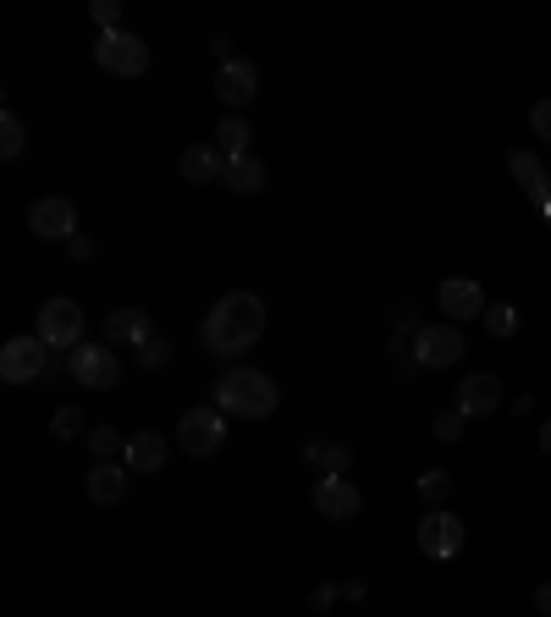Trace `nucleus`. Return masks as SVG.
Here are the masks:
<instances>
[{
  "label": "nucleus",
  "instance_id": "nucleus-1",
  "mask_svg": "<svg viewBox=\"0 0 551 617\" xmlns=\"http://www.w3.org/2000/svg\"><path fill=\"white\" fill-rule=\"evenodd\" d=\"M260 331H265V304L254 293H227L205 320V348L232 359V353H249L260 342Z\"/></svg>",
  "mask_w": 551,
  "mask_h": 617
},
{
  "label": "nucleus",
  "instance_id": "nucleus-2",
  "mask_svg": "<svg viewBox=\"0 0 551 617\" xmlns=\"http://www.w3.org/2000/svg\"><path fill=\"white\" fill-rule=\"evenodd\" d=\"M276 403H282V392H276V381H271V375H260V370L232 364V370L216 381V408H221V414L265 419V414H276Z\"/></svg>",
  "mask_w": 551,
  "mask_h": 617
},
{
  "label": "nucleus",
  "instance_id": "nucleus-3",
  "mask_svg": "<svg viewBox=\"0 0 551 617\" xmlns=\"http://www.w3.org/2000/svg\"><path fill=\"white\" fill-rule=\"evenodd\" d=\"M95 62H100L106 73H117V78H144V73H150V45H144L139 34L117 29V34H100V40H95Z\"/></svg>",
  "mask_w": 551,
  "mask_h": 617
},
{
  "label": "nucleus",
  "instance_id": "nucleus-4",
  "mask_svg": "<svg viewBox=\"0 0 551 617\" xmlns=\"http://www.w3.org/2000/svg\"><path fill=\"white\" fill-rule=\"evenodd\" d=\"M221 441H227V414H221L216 403H205V408H188V414L177 419V447H183V452H194V458H210Z\"/></svg>",
  "mask_w": 551,
  "mask_h": 617
},
{
  "label": "nucleus",
  "instance_id": "nucleus-5",
  "mask_svg": "<svg viewBox=\"0 0 551 617\" xmlns=\"http://www.w3.org/2000/svg\"><path fill=\"white\" fill-rule=\"evenodd\" d=\"M40 342L45 348H84V309L73 298H51L40 309Z\"/></svg>",
  "mask_w": 551,
  "mask_h": 617
},
{
  "label": "nucleus",
  "instance_id": "nucleus-6",
  "mask_svg": "<svg viewBox=\"0 0 551 617\" xmlns=\"http://www.w3.org/2000/svg\"><path fill=\"white\" fill-rule=\"evenodd\" d=\"M359 507H364V496H359V485H348V474H320L315 480V513L320 518L348 524V518H359Z\"/></svg>",
  "mask_w": 551,
  "mask_h": 617
},
{
  "label": "nucleus",
  "instance_id": "nucleus-7",
  "mask_svg": "<svg viewBox=\"0 0 551 617\" xmlns=\"http://www.w3.org/2000/svg\"><path fill=\"white\" fill-rule=\"evenodd\" d=\"M34 375H45V342L40 337H12L7 348H0V381L23 386Z\"/></svg>",
  "mask_w": 551,
  "mask_h": 617
},
{
  "label": "nucleus",
  "instance_id": "nucleus-8",
  "mask_svg": "<svg viewBox=\"0 0 551 617\" xmlns=\"http://www.w3.org/2000/svg\"><path fill=\"white\" fill-rule=\"evenodd\" d=\"M73 375H78V386H89V392H111V386H117V353H111V342H84V348L73 353Z\"/></svg>",
  "mask_w": 551,
  "mask_h": 617
},
{
  "label": "nucleus",
  "instance_id": "nucleus-9",
  "mask_svg": "<svg viewBox=\"0 0 551 617\" xmlns=\"http://www.w3.org/2000/svg\"><path fill=\"white\" fill-rule=\"evenodd\" d=\"M458 359H463V337H458L452 326H425V331L414 337V364L447 370V364H458Z\"/></svg>",
  "mask_w": 551,
  "mask_h": 617
},
{
  "label": "nucleus",
  "instance_id": "nucleus-10",
  "mask_svg": "<svg viewBox=\"0 0 551 617\" xmlns=\"http://www.w3.org/2000/svg\"><path fill=\"white\" fill-rule=\"evenodd\" d=\"M419 551H425V557H458V551H463V518H458V513H425V524H419Z\"/></svg>",
  "mask_w": 551,
  "mask_h": 617
},
{
  "label": "nucleus",
  "instance_id": "nucleus-11",
  "mask_svg": "<svg viewBox=\"0 0 551 617\" xmlns=\"http://www.w3.org/2000/svg\"><path fill=\"white\" fill-rule=\"evenodd\" d=\"M216 95H221V106H249L254 95H260V73H254V62H221V73H216Z\"/></svg>",
  "mask_w": 551,
  "mask_h": 617
},
{
  "label": "nucleus",
  "instance_id": "nucleus-12",
  "mask_svg": "<svg viewBox=\"0 0 551 617\" xmlns=\"http://www.w3.org/2000/svg\"><path fill=\"white\" fill-rule=\"evenodd\" d=\"M29 227H34V238H51V243L67 238V243H73V238H78V210H73L67 199H40V205L29 210Z\"/></svg>",
  "mask_w": 551,
  "mask_h": 617
},
{
  "label": "nucleus",
  "instance_id": "nucleus-13",
  "mask_svg": "<svg viewBox=\"0 0 551 617\" xmlns=\"http://www.w3.org/2000/svg\"><path fill=\"white\" fill-rule=\"evenodd\" d=\"M436 304H441L452 320H474V315H485V309H491V304H485V293H480V282H469V276H452V282H441Z\"/></svg>",
  "mask_w": 551,
  "mask_h": 617
},
{
  "label": "nucleus",
  "instance_id": "nucleus-14",
  "mask_svg": "<svg viewBox=\"0 0 551 617\" xmlns=\"http://www.w3.org/2000/svg\"><path fill=\"white\" fill-rule=\"evenodd\" d=\"M502 408V381L496 375H469L463 386H458V414L463 419H485V414H496Z\"/></svg>",
  "mask_w": 551,
  "mask_h": 617
},
{
  "label": "nucleus",
  "instance_id": "nucleus-15",
  "mask_svg": "<svg viewBox=\"0 0 551 617\" xmlns=\"http://www.w3.org/2000/svg\"><path fill=\"white\" fill-rule=\"evenodd\" d=\"M155 337V320L144 309H111L106 320V342H122V348H144Z\"/></svg>",
  "mask_w": 551,
  "mask_h": 617
},
{
  "label": "nucleus",
  "instance_id": "nucleus-16",
  "mask_svg": "<svg viewBox=\"0 0 551 617\" xmlns=\"http://www.w3.org/2000/svg\"><path fill=\"white\" fill-rule=\"evenodd\" d=\"M183 183H221L227 177V155L216 150V144H194V150H183Z\"/></svg>",
  "mask_w": 551,
  "mask_h": 617
},
{
  "label": "nucleus",
  "instance_id": "nucleus-17",
  "mask_svg": "<svg viewBox=\"0 0 551 617\" xmlns=\"http://www.w3.org/2000/svg\"><path fill=\"white\" fill-rule=\"evenodd\" d=\"M122 463H128L133 474H155V469L166 463V436H161V430H139V436L128 441Z\"/></svg>",
  "mask_w": 551,
  "mask_h": 617
},
{
  "label": "nucleus",
  "instance_id": "nucleus-18",
  "mask_svg": "<svg viewBox=\"0 0 551 617\" xmlns=\"http://www.w3.org/2000/svg\"><path fill=\"white\" fill-rule=\"evenodd\" d=\"M128 474L133 469H122V463H95L89 469V496L95 502H122L128 496Z\"/></svg>",
  "mask_w": 551,
  "mask_h": 617
},
{
  "label": "nucleus",
  "instance_id": "nucleus-19",
  "mask_svg": "<svg viewBox=\"0 0 551 617\" xmlns=\"http://www.w3.org/2000/svg\"><path fill=\"white\" fill-rule=\"evenodd\" d=\"M507 172H513V177H518V188H529V194H535L540 205L551 199V188H546V166H540L535 155H524V150H513V155H507Z\"/></svg>",
  "mask_w": 551,
  "mask_h": 617
},
{
  "label": "nucleus",
  "instance_id": "nucleus-20",
  "mask_svg": "<svg viewBox=\"0 0 551 617\" xmlns=\"http://www.w3.org/2000/svg\"><path fill=\"white\" fill-rule=\"evenodd\" d=\"M304 463L320 469V474H348L353 452H348L342 441H309V447H304Z\"/></svg>",
  "mask_w": 551,
  "mask_h": 617
},
{
  "label": "nucleus",
  "instance_id": "nucleus-21",
  "mask_svg": "<svg viewBox=\"0 0 551 617\" xmlns=\"http://www.w3.org/2000/svg\"><path fill=\"white\" fill-rule=\"evenodd\" d=\"M232 194H260L265 188V166L254 161V155H243V161H227V177H221Z\"/></svg>",
  "mask_w": 551,
  "mask_h": 617
},
{
  "label": "nucleus",
  "instance_id": "nucleus-22",
  "mask_svg": "<svg viewBox=\"0 0 551 617\" xmlns=\"http://www.w3.org/2000/svg\"><path fill=\"white\" fill-rule=\"evenodd\" d=\"M249 133H254V128H249L243 117H227V122L216 128V150H221L227 161H243V155H249Z\"/></svg>",
  "mask_w": 551,
  "mask_h": 617
},
{
  "label": "nucleus",
  "instance_id": "nucleus-23",
  "mask_svg": "<svg viewBox=\"0 0 551 617\" xmlns=\"http://www.w3.org/2000/svg\"><path fill=\"white\" fill-rule=\"evenodd\" d=\"M23 150H29V128H23V122L7 111V117H0V155H7V161H18Z\"/></svg>",
  "mask_w": 551,
  "mask_h": 617
},
{
  "label": "nucleus",
  "instance_id": "nucleus-24",
  "mask_svg": "<svg viewBox=\"0 0 551 617\" xmlns=\"http://www.w3.org/2000/svg\"><path fill=\"white\" fill-rule=\"evenodd\" d=\"M480 320H485L491 337H518V309H513V304H491Z\"/></svg>",
  "mask_w": 551,
  "mask_h": 617
},
{
  "label": "nucleus",
  "instance_id": "nucleus-25",
  "mask_svg": "<svg viewBox=\"0 0 551 617\" xmlns=\"http://www.w3.org/2000/svg\"><path fill=\"white\" fill-rule=\"evenodd\" d=\"M89 452H95L100 463H111L117 452H128V441H122V436H117L111 425H95V430H89Z\"/></svg>",
  "mask_w": 551,
  "mask_h": 617
},
{
  "label": "nucleus",
  "instance_id": "nucleus-26",
  "mask_svg": "<svg viewBox=\"0 0 551 617\" xmlns=\"http://www.w3.org/2000/svg\"><path fill=\"white\" fill-rule=\"evenodd\" d=\"M414 491H419V502H425V507H436V502H441V496L452 491V474H447V469H425Z\"/></svg>",
  "mask_w": 551,
  "mask_h": 617
},
{
  "label": "nucleus",
  "instance_id": "nucleus-27",
  "mask_svg": "<svg viewBox=\"0 0 551 617\" xmlns=\"http://www.w3.org/2000/svg\"><path fill=\"white\" fill-rule=\"evenodd\" d=\"M166 359H172V342H166V337H150V342L139 348V364H144V370H161Z\"/></svg>",
  "mask_w": 551,
  "mask_h": 617
},
{
  "label": "nucleus",
  "instance_id": "nucleus-28",
  "mask_svg": "<svg viewBox=\"0 0 551 617\" xmlns=\"http://www.w3.org/2000/svg\"><path fill=\"white\" fill-rule=\"evenodd\" d=\"M463 414L458 408H447V414H436V441H463Z\"/></svg>",
  "mask_w": 551,
  "mask_h": 617
},
{
  "label": "nucleus",
  "instance_id": "nucleus-29",
  "mask_svg": "<svg viewBox=\"0 0 551 617\" xmlns=\"http://www.w3.org/2000/svg\"><path fill=\"white\" fill-rule=\"evenodd\" d=\"M95 23H100V34H117L122 29V7H117V0H95Z\"/></svg>",
  "mask_w": 551,
  "mask_h": 617
},
{
  "label": "nucleus",
  "instance_id": "nucleus-30",
  "mask_svg": "<svg viewBox=\"0 0 551 617\" xmlns=\"http://www.w3.org/2000/svg\"><path fill=\"white\" fill-rule=\"evenodd\" d=\"M51 430H56V436H78V430H84V419H78V408H62V414L51 419Z\"/></svg>",
  "mask_w": 551,
  "mask_h": 617
},
{
  "label": "nucleus",
  "instance_id": "nucleus-31",
  "mask_svg": "<svg viewBox=\"0 0 551 617\" xmlns=\"http://www.w3.org/2000/svg\"><path fill=\"white\" fill-rule=\"evenodd\" d=\"M529 128H535V133H540L546 144H551V100H540V106L529 111Z\"/></svg>",
  "mask_w": 551,
  "mask_h": 617
},
{
  "label": "nucleus",
  "instance_id": "nucleus-32",
  "mask_svg": "<svg viewBox=\"0 0 551 617\" xmlns=\"http://www.w3.org/2000/svg\"><path fill=\"white\" fill-rule=\"evenodd\" d=\"M67 249H73V265H78V260H89V254H95V249H89V238H73V243H67Z\"/></svg>",
  "mask_w": 551,
  "mask_h": 617
},
{
  "label": "nucleus",
  "instance_id": "nucleus-33",
  "mask_svg": "<svg viewBox=\"0 0 551 617\" xmlns=\"http://www.w3.org/2000/svg\"><path fill=\"white\" fill-rule=\"evenodd\" d=\"M535 606H540V612H546V617H551V579H546V584H540V590H535Z\"/></svg>",
  "mask_w": 551,
  "mask_h": 617
},
{
  "label": "nucleus",
  "instance_id": "nucleus-34",
  "mask_svg": "<svg viewBox=\"0 0 551 617\" xmlns=\"http://www.w3.org/2000/svg\"><path fill=\"white\" fill-rule=\"evenodd\" d=\"M540 452H546V458H551V419H546V425H540Z\"/></svg>",
  "mask_w": 551,
  "mask_h": 617
}]
</instances>
